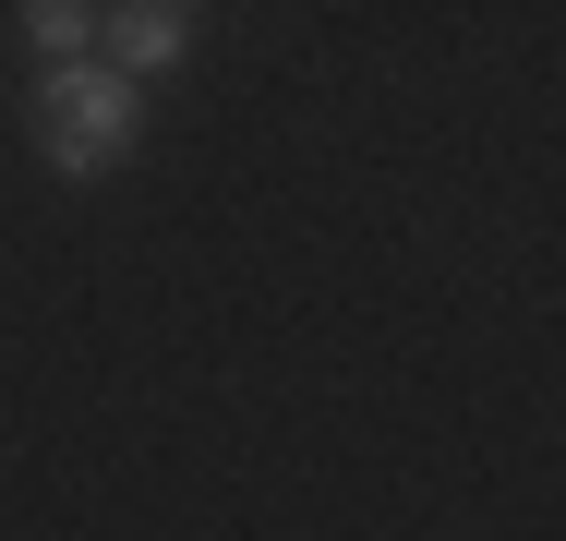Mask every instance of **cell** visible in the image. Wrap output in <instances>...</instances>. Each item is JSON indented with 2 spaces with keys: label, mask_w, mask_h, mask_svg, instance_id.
Masks as SVG:
<instances>
[{
  "label": "cell",
  "mask_w": 566,
  "mask_h": 541,
  "mask_svg": "<svg viewBox=\"0 0 566 541\" xmlns=\"http://www.w3.org/2000/svg\"><path fill=\"white\" fill-rule=\"evenodd\" d=\"M145 145V97H133V73L120 61H49V85H36V157L61 169V181H97Z\"/></svg>",
  "instance_id": "cell-1"
},
{
  "label": "cell",
  "mask_w": 566,
  "mask_h": 541,
  "mask_svg": "<svg viewBox=\"0 0 566 541\" xmlns=\"http://www.w3.org/2000/svg\"><path fill=\"white\" fill-rule=\"evenodd\" d=\"M97 36H109V61L145 85V73H169L181 49H193V0H109L97 12Z\"/></svg>",
  "instance_id": "cell-2"
},
{
  "label": "cell",
  "mask_w": 566,
  "mask_h": 541,
  "mask_svg": "<svg viewBox=\"0 0 566 541\" xmlns=\"http://www.w3.org/2000/svg\"><path fill=\"white\" fill-rule=\"evenodd\" d=\"M24 36H36L49 61H85V49H97V0H24Z\"/></svg>",
  "instance_id": "cell-3"
}]
</instances>
